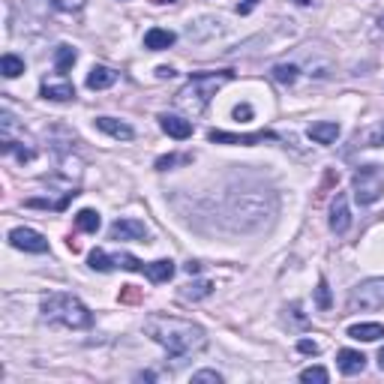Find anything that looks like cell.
Masks as SVG:
<instances>
[{"instance_id": "obj_1", "label": "cell", "mask_w": 384, "mask_h": 384, "mask_svg": "<svg viewBox=\"0 0 384 384\" xmlns=\"http://www.w3.org/2000/svg\"><path fill=\"white\" fill-rule=\"evenodd\" d=\"M144 333L153 342H159L171 357L195 354V351H201L207 346L204 328H199V324H192V321H183V318H174V315H162V313L147 315Z\"/></svg>"}, {"instance_id": "obj_2", "label": "cell", "mask_w": 384, "mask_h": 384, "mask_svg": "<svg viewBox=\"0 0 384 384\" xmlns=\"http://www.w3.org/2000/svg\"><path fill=\"white\" fill-rule=\"evenodd\" d=\"M231 78H234L231 69H223V72H195V76L186 81L181 91L174 93V105L181 111H186V114H201L210 105V100H214V93L225 84V81H231Z\"/></svg>"}, {"instance_id": "obj_3", "label": "cell", "mask_w": 384, "mask_h": 384, "mask_svg": "<svg viewBox=\"0 0 384 384\" xmlns=\"http://www.w3.org/2000/svg\"><path fill=\"white\" fill-rule=\"evenodd\" d=\"M43 318L48 324H60V328H69V330H84L93 324V315L91 309L81 304L78 297L72 294H48L43 300Z\"/></svg>"}, {"instance_id": "obj_4", "label": "cell", "mask_w": 384, "mask_h": 384, "mask_svg": "<svg viewBox=\"0 0 384 384\" xmlns=\"http://www.w3.org/2000/svg\"><path fill=\"white\" fill-rule=\"evenodd\" d=\"M384 306V280H366L348 294V313H372Z\"/></svg>"}, {"instance_id": "obj_5", "label": "cell", "mask_w": 384, "mask_h": 384, "mask_svg": "<svg viewBox=\"0 0 384 384\" xmlns=\"http://www.w3.org/2000/svg\"><path fill=\"white\" fill-rule=\"evenodd\" d=\"M351 186H354V199L357 204H375L384 195V181L379 174V168L366 166L354 174V181H351Z\"/></svg>"}, {"instance_id": "obj_6", "label": "cell", "mask_w": 384, "mask_h": 384, "mask_svg": "<svg viewBox=\"0 0 384 384\" xmlns=\"http://www.w3.org/2000/svg\"><path fill=\"white\" fill-rule=\"evenodd\" d=\"M87 264L93 267V271L100 273H109V271H133V273H142L144 264L138 261L135 256H126V252H120V256H109L105 249H91V256H87Z\"/></svg>"}, {"instance_id": "obj_7", "label": "cell", "mask_w": 384, "mask_h": 384, "mask_svg": "<svg viewBox=\"0 0 384 384\" xmlns=\"http://www.w3.org/2000/svg\"><path fill=\"white\" fill-rule=\"evenodd\" d=\"M10 243L15 249H24V252H36V256H43V252H48V240L43 238L39 231H34V228H12L10 231Z\"/></svg>"}, {"instance_id": "obj_8", "label": "cell", "mask_w": 384, "mask_h": 384, "mask_svg": "<svg viewBox=\"0 0 384 384\" xmlns=\"http://www.w3.org/2000/svg\"><path fill=\"white\" fill-rule=\"evenodd\" d=\"M207 138L214 144H258V142H276V133L271 129H258V133H249V135H234V133H219V129H210Z\"/></svg>"}, {"instance_id": "obj_9", "label": "cell", "mask_w": 384, "mask_h": 384, "mask_svg": "<svg viewBox=\"0 0 384 384\" xmlns=\"http://www.w3.org/2000/svg\"><path fill=\"white\" fill-rule=\"evenodd\" d=\"M109 238L111 240H147V225L138 223V219H117L109 228Z\"/></svg>"}, {"instance_id": "obj_10", "label": "cell", "mask_w": 384, "mask_h": 384, "mask_svg": "<svg viewBox=\"0 0 384 384\" xmlns=\"http://www.w3.org/2000/svg\"><path fill=\"white\" fill-rule=\"evenodd\" d=\"M330 228L337 234H346L348 228H351L348 201H346V195H342V192H337V199H333V204H330Z\"/></svg>"}, {"instance_id": "obj_11", "label": "cell", "mask_w": 384, "mask_h": 384, "mask_svg": "<svg viewBox=\"0 0 384 384\" xmlns=\"http://www.w3.org/2000/svg\"><path fill=\"white\" fill-rule=\"evenodd\" d=\"M159 126H162V133L177 138V142L192 135V120H183V117H177V114H159Z\"/></svg>"}, {"instance_id": "obj_12", "label": "cell", "mask_w": 384, "mask_h": 384, "mask_svg": "<svg viewBox=\"0 0 384 384\" xmlns=\"http://www.w3.org/2000/svg\"><path fill=\"white\" fill-rule=\"evenodd\" d=\"M337 366H339L342 375H357V372L366 370V357H363V351L342 348L339 354H337Z\"/></svg>"}, {"instance_id": "obj_13", "label": "cell", "mask_w": 384, "mask_h": 384, "mask_svg": "<svg viewBox=\"0 0 384 384\" xmlns=\"http://www.w3.org/2000/svg\"><path fill=\"white\" fill-rule=\"evenodd\" d=\"M96 129H102L105 135H111V138H117V142H129L135 133H133V126L124 124V120H114V117H96L93 120Z\"/></svg>"}, {"instance_id": "obj_14", "label": "cell", "mask_w": 384, "mask_h": 384, "mask_svg": "<svg viewBox=\"0 0 384 384\" xmlns=\"http://www.w3.org/2000/svg\"><path fill=\"white\" fill-rule=\"evenodd\" d=\"M174 34L171 30H162V27H150L144 34V48L147 52H166V48H171L174 45Z\"/></svg>"}, {"instance_id": "obj_15", "label": "cell", "mask_w": 384, "mask_h": 384, "mask_svg": "<svg viewBox=\"0 0 384 384\" xmlns=\"http://www.w3.org/2000/svg\"><path fill=\"white\" fill-rule=\"evenodd\" d=\"M306 135L318 144H333L337 135H339V124H333V120H318V124H313L306 129Z\"/></svg>"}, {"instance_id": "obj_16", "label": "cell", "mask_w": 384, "mask_h": 384, "mask_svg": "<svg viewBox=\"0 0 384 384\" xmlns=\"http://www.w3.org/2000/svg\"><path fill=\"white\" fill-rule=\"evenodd\" d=\"M144 273L150 282H168L171 276H174V261L171 258H159V261H150V264H144Z\"/></svg>"}, {"instance_id": "obj_17", "label": "cell", "mask_w": 384, "mask_h": 384, "mask_svg": "<svg viewBox=\"0 0 384 384\" xmlns=\"http://www.w3.org/2000/svg\"><path fill=\"white\" fill-rule=\"evenodd\" d=\"M114 81H117V72L111 67H93L87 72V87L91 91H105V87H111Z\"/></svg>"}, {"instance_id": "obj_18", "label": "cell", "mask_w": 384, "mask_h": 384, "mask_svg": "<svg viewBox=\"0 0 384 384\" xmlns=\"http://www.w3.org/2000/svg\"><path fill=\"white\" fill-rule=\"evenodd\" d=\"M348 337H351V339H361V342H375V339L384 337V324H379V321L351 324V328H348Z\"/></svg>"}, {"instance_id": "obj_19", "label": "cell", "mask_w": 384, "mask_h": 384, "mask_svg": "<svg viewBox=\"0 0 384 384\" xmlns=\"http://www.w3.org/2000/svg\"><path fill=\"white\" fill-rule=\"evenodd\" d=\"M76 60H78L76 48H72V45H57V52H54V69L60 72V76H67Z\"/></svg>"}, {"instance_id": "obj_20", "label": "cell", "mask_w": 384, "mask_h": 384, "mask_svg": "<svg viewBox=\"0 0 384 384\" xmlns=\"http://www.w3.org/2000/svg\"><path fill=\"white\" fill-rule=\"evenodd\" d=\"M43 96L45 100H54V102H69V100H76V87L72 84H67V81H63V84H43Z\"/></svg>"}, {"instance_id": "obj_21", "label": "cell", "mask_w": 384, "mask_h": 384, "mask_svg": "<svg viewBox=\"0 0 384 384\" xmlns=\"http://www.w3.org/2000/svg\"><path fill=\"white\" fill-rule=\"evenodd\" d=\"M214 294V282H207V280H199V282H190V285H183L181 289V297L183 300H201V297H210Z\"/></svg>"}, {"instance_id": "obj_22", "label": "cell", "mask_w": 384, "mask_h": 384, "mask_svg": "<svg viewBox=\"0 0 384 384\" xmlns=\"http://www.w3.org/2000/svg\"><path fill=\"white\" fill-rule=\"evenodd\" d=\"M100 225H102V219H100V214H96V210H78L76 214V228L78 231H87V234H96L100 231Z\"/></svg>"}, {"instance_id": "obj_23", "label": "cell", "mask_w": 384, "mask_h": 384, "mask_svg": "<svg viewBox=\"0 0 384 384\" xmlns=\"http://www.w3.org/2000/svg\"><path fill=\"white\" fill-rule=\"evenodd\" d=\"M0 72H3L6 78H19L24 72V60L19 54H3L0 57Z\"/></svg>"}, {"instance_id": "obj_24", "label": "cell", "mask_w": 384, "mask_h": 384, "mask_svg": "<svg viewBox=\"0 0 384 384\" xmlns=\"http://www.w3.org/2000/svg\"><path fill=\"white\" fill-rule=\"evenodd\" d=\"M297 67L294 63H276V67L271 69V76H273V81H280V84H294L297 81Z\"/></svg>"}, {"instance_id": "obj_25", "label": "cell", "mask_w": 384, "mask_h": 384, "mask_svg": "<svg viewBox=\"0 0 384 384\" xmlns=\"http://www.w3.org/2000/svg\"><path fill=\"white\" fill-rule=\"evenodd\" d=\"M357 142H363L366 147H384V120H379L372 129H366L363 135H357Z\"/></svg>"}, {"instance_id": "obj_26", "label": "cell", "mask_w": 384, "mask_h": 384, "mask_svg": "<svg viewBox=\"0 0 384 384\" xmlns=\"http://www.w3.org/2000/svg\"><path fill=\"white\" fill-rule=\"evenodd\" d=\"M328 370H324V366H309V370H304L300 372V381H306V384H328Z\"/></svg>"}, {"instance_id": "obj_27", "label": "cell", "mask_w": 384, "mask_h": 384, "mask_svg": "<svg viewBox=\"0 0 384 384\" xmlns=\"http://www.w3.org/2000/svg\"><path fill=\"white\" fill-rule=\"evenodd\" d=\"M315 304H318V309H324V313L330 309V289H328V280H318V289H315Z\"/></svg>"}, {"instance_id": "obj_28", "label": "cell", "mask_w": 384, "mask_h": 384, "mask_svg": "<svg viewBox=\"0 0 384 384\" xmlns=\"http://www.w3.org/2000/svg\"><path fill=\"white\" fill-rule=\"evenodd\" d=\"M219 381H223V375L214 372V370H201V372L192 375V384H219Z\"/></svg>"}, {"instance_id": "obj_29", "label": "cell", "mask_w": 384, "mask_h": 384, "mask_svg": "<svg viewBox=\"0 0 384 384\" xmlns=\"http://www.w3.org/2000/svg\"><path fill=\"white\" fill-rule=\"evenodd\" d=\"M48 3L54 6V10H60V12H76L84 6V0H48Z\"/></svg>"}, {"instance_id": "obj_30", "label": "cell", "mask_w": 384, "mask_h": 384, "mask_svg": "<svg viewBox=\"0 0 384 384\" xmlns=\"http://www.w3.org/2000/svg\"><path fill=\"white\" fill-rule=\"evenodd\" d=\"M138 300H142V291L135 285H124L120 289V304H138Z\"/></svg>"}, {"instance_id": "obj_31", "label": "cell", "mask_w": 384, "mask_h": 384, "mask_svg": "<svg viewBox=\"0 0 384 384\" xmlns=\"http://www.w3.org/2000/svg\"><path fill=\"white\" fill-rule=\"evenodd\" d=\"M177 162H192V157H159V159H157V168L166 171V168H171V166H177Z\"/></svg>"}, {"instance_id": "obj_32", "label": "cell", "mask_w": 384, "mask_h": 384, "mask_svg": "<svg viewBox=\"0 0 384 384\" xmlns=\"http://www.w3.org/2000/svg\"><path fill=\"white\" fill-rule=\"evenodd\" d=\"M297 351H304V354H318V342H313V339H300V342H297Z\"/></svg>"}, {"instance_id": "obj_33", "label": "cell", "mask_w": 384, "mask_h": 384, "mask_svg": "<svg viewBox=\"0 0 384 384\" xmlns=\"http://www.w3.org/2000/svg\"><path fill=\"white\" fill-rule=\"evenodd\" d=\"M234 117H238L240 124H247V120H252V109L249 105H238V109H234Z\"/></svg>"}, {"instance_id": "obj_34", "label": "cell", "mask_w": 384, "mask_h": 384, "mask_svg": "<svg viewBox=\"0 0 384 384\" xmlns=\"http://www.w3.org/2000/svg\"><path fill=\"white\" fill-rule=\"evenodd\" d=\"M256 3H258V0H243V3L238 6V12H240V15H249L252 10H256Z\"/></svg>"}, {"instance_id": "obj_35", "label": "cell", "mask_w": 384, "mask_h": 384, "mask_svg": "<svg viewBox=\"0 0 384 384\" xmlns=\"http://www.w3.org/2000/svg\"><path fill=\"white\" fill-rule=\"evenodd\" d=\"M183 271L190 273V276H195V273H201V264H199V261H186V264H183Z\"/></svg>"}, {"instance_id": "obj_36", "label": "cell", "mask_w": 384, "mask_h": 384, "mask_svg": "<svg viewBox=\"0 0 384 384\" xmlns=\"http://www.w3.org/2000/svg\"><path fill=\"white\" fill-rule=\"evenodd\" d=\"M157 76H159V78H174L177 72L171 69V67H159V69H157Z\"/></svg>"}, {"instance_id": "obj_37", "label": "cell", "mask_w": 384, "mask_h": 384, "mask_svg": "<svg viewBox=\"0 0 384 384\" xmlns=\"http://www.w3.org/2000/svg\"><path fill=\"white\" fill-rule=\"evenodd\" d=\"M379 366L384 370V346H381V351H379Z\"/></svg>"}, {"instance_id": "obj_38", "label": "cell", "mask_w": 384, "mask_h": 384, "mask_svg": "<svg viewBox=\"0 0 384 384\" xmlns=\"http://www.w3.org/2000/svg\"><path fill=\"white\" fill-rule=\"evenodd\" d=\"M153 3H174V0H153Z\"/></svg>"}, {"instance_id": "obj_39", "label": "cell", "mask_w": 384, "mask_h": 384, "mask_svg": "<svg viewBox=\"0 0 384 384\" xmlns=\"http://www.w3.org/2000/svg\"><path fill=\"white\" fill-rule=\"evenodd\" d=\"M381 30H384V15H381Z\"/></svg>"}]
</instances>
